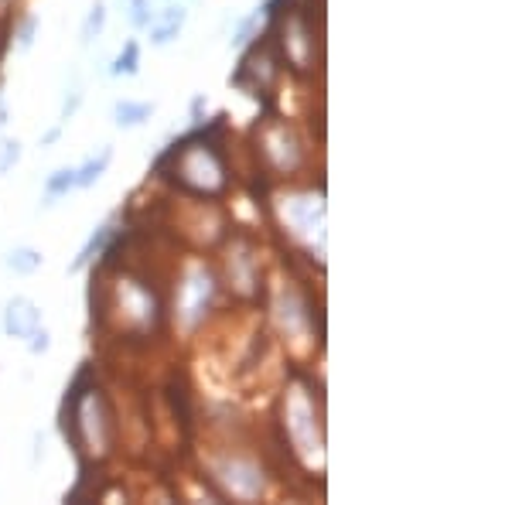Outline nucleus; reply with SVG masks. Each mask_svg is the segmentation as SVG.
I'll return each instance as SVG.
<instances>
[{"mask_svg":"<svg viewBox=\"0 0 512 505\" xmlns=\"http://www.w3.org/2000/svg\"><path fill=\"white\" fill-rule=\"evenodd\" d=\"M4 328H7V335H14V338H31L41 328V311L28 297H14V301L7 304Z\"/></svg>","mask_w":512,"mask_h":505,"instance_id":"nucleus-1","label":"nucleus"},{"mask_svg":"<svg viewBox=\"0 0 512 505\" xmlns=\"http://www.w3.org/2000/svg\"><path fill=\"white\" fill-rule=\"evenodd\" d=\"M113 239V229L110 226H103V229H96L93 236H89V243L82 246V253H79V260L72 263V273H79V270H86L89 263L96 260V253H103L106 250V243Z\"/></svg>","mask_w":512,"mask_h":505,"instance_id":"nucleus-2","label":"nucleus"},{"mask_svg":"<svg viewBox=\"0 0 512 505\" xmlns=\"http://www.w3.org/2000/svg\"><path fill=\"white\" fill-rule=\"evenodd\" d=\"M110 157H113V151L106 147L103 154L99 157H93V161H86L82 168H76V188H89V185H96L99 181V175L106 171V164H110Z\"/></svg>","mask_w":512,"mask_h":505,"instance_id":"nucleus-3","label":"nucleus"},{"mask_svg":"<svg viewBox=\"0 0 512 505\" xmlns=\"http://www.w3.org/2000/svg\"><path fill=\"white\" fill-rule=\"evenodd\" d=\"M154 113L151 103H117V123L120 127H137Z\"/></svg>","mask_w":512,"mask_h":505,"instance_id":"nucleus-4","label":"nucleus"},{"mask_svg":"<svg viewBox=\"0 0 512 505\" xmlns=\"http://www.w3.org/2000/svg\"><path fill=\"white\" fill-rule=\"evenodd\" d=\"M7 267L14 273H35L41 267V253L35 250H11L7 253Z\"/></svg>","mask_w":512,"mask_h":505,"instance_id":"nucleus-5","label":"nucleus"},{"mask_svg":"<svg viewBox=\"0 0 512 505\" xmlns=\"http://www.w3.org/2000/svg\"><path fill=\"white\" fill-rule=\"evenodd\" d=\"M181 24H185V11L178 7V11L168 14V21L158 24V28L151 31V41H154V45H168V41L175 38V31L181 28Z\"/></svg>","mask_w":512,"mask_h":505,"instance_id":"nucleus-6","label":"nucleus"},{"mask_svg":"<svg viewBox=\"0 0 512 505\" xmlns=\"http://www.w3.org/2000/svg\"><path fill=\"white\" fill-rule=\"evenodd\" d=\"M69 188H76V168L55 171V175L48 178V185H45V195H48V198H59V195L69 192Z\"/></svg>","mask_w":512,"mask_h":505,"instance_id":"nucleus-7","label":"nucleus"},{"mask_svg":"<svg viewBox=\"0 0 512 505\" xmlns=\"http://www.w3.org/2000/svg\"><path fill=\"white\" fill-rule=\"evenodd\" d=\"M137 65H140V45H137V41H130V45L123 48L120 59L113 62V76H134Z\"/></svg>","mask_w":512,"mask_h":505,"instance_id":"nucleus-8","label":"nucleus"},{"mask_svg":"<svg viewBox=\"0 0 512 505\" xmlns=\"http://www.w3.org/2000/svg\"><path fill=\"white\" fill-rule=\"evenodd\" d=\"M103 24H106V7L103 4H96L93 11H89V18H86V24H82V41H93L99 31H103Z\"/></svg>","mask_w":512,"mask_h":505,"instance_id":"nucleus-9","label":"nucleus"},{"mask_svg":"<svg viewBox=\"0 0 512 505\" xmlns=\"http://www.w3.org/2000/svg\"><path fill=\"white\" fill-rule=\"evenodd\" d=\"M18 157H21V144H18V140H14V144H7L4 157H0V175H4V171L11 168V164L18 161Z\"/></svg>","mask_w":512,"mask_h":505,"instance_id":"nucleus-10","label":"nucleus"},{"mask_svg":"<svg viewBox=\"0 0 512 505\" xmlns=\"http://www.w3.org/2000/svg\"><path fill=\"white\" fill-rule=\"evenodd\" d=\"M31 338H35V342H31V352H35V355L48 352V331H45V328H38V331H35V335H31Z\"/></svg>","mask_w":512,"mask_h":505,"instance_id":"nucleus-11","label":"nucleus"},{"mask_svg":"<svg viewBox=\"0 0 512 505\" xmlns=\"http://www.w3.org/2000/svg\"><path fill=\"white\" fill-rule=\"evenodd\" d=\"M35 18H28V24H24V31H21V48H28L31 45V35H35Z\"/></svg>","mask_w":512,"mask_h":505,"instance_id":"nucleus-12","label":"nucleus"}]
</instances>
